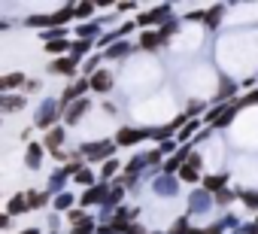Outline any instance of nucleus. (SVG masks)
<instances>
[{
    "mask_svg": "<svg viewBox=\"0 0 258 234\" xmlns=\"http://www.w3.org/2000/svg\"><path fill=\"white\" fill-rule=\"evenodd\" d=\"M146 137V131H137V128H121L118 134H115V143L118 146H134V143H140Z\"/></svg>",
    "mask_w": 258,
    "mask_h": 234,
    "instance_id": "f257e3e1",
    "label": "nucleus"
},
{
    "mask_svg": "<svg viewBox=\"0 0 258 234\" xmlns=\"http://www.w3.org/2000/svg\"><path fill=\"white\" fill-rule=\"evenodd\" d=\"M88 82H91V88H94L97 94H106V91L112 88V76H109V70H97Z\"/></svg>",
    "mask_w": 258,
    "mask_h": 234,
    "instance_id": "f03ea898",
    "label": "nucleus"
},
{
    "mask_svg": "<svg viewBox=\"0 0 258 234\" xmlns=\"http://www.w3.org/2000/svg\"><path fill=\"white\" fill-rule=\"evenodd\" d=\"M52 73H61V76H73V73H76V58L70 55V58H61V61H55V64H52Z\"/></svg>",
    "mask_w": 258,
    "mask_h": 234,
    "instance_id": "7ed1b4c3",
    "label": "nucleus"
},
{
    "mask_svg": "<svg viewBox=\"0 0 258 234\" xmlns=\"http://www.w3.org/2000/svg\"><path fill=\"white\" fill-rule=\"evenodd\" d=\"M85 88H91V82H85V79H82V82H76V85H67V88H64V97H61V103L67 106V103H70V100H76V97H79Z\"/></svg>",
    "mask_w": 258,
    "mask_h": 234,
    "instance_id": "20e7f679",
    "label": "nucleus"
},
{
    "mask_svg": "<svg viewBox=\"0 0 258 234\" xmlns=\"http://www.w3.org/2000/svg\"><path fill=\"white\" fill-rule=\"evenodd\" d=\"M161 40H164L161 34H155V31H149V34H143V37H140V49H146V52H152V49H158V46H161Z\"/></svg>",
    "mask_w": 258,
    "mask_h": 234,
    "instance_id": "39448f33",
    "label": "nucleus"
},
{
    "mask_svg": "<svg viewBox=\"0 0 258 234\" xmlns=\"http://www.w3.org/2000/svg\"><path fill=\"white\" fill-rule=\"evenodd\" d=\"M85 152H88L91 158H106V161H109V155H112V143H97V146H85Z\"/></svg>",
    "mask_w": 258,
    "mask_h": 234,
    "instance_id": "423d86ee",
    "label": "nucleus"
},
{
    "mask_svg": "<svg viewBox=\"0 0 258 234\" xmlns=\"http://www.w3.org/2000/svg\"><path fill=\"white\" fill-rule=\"evenodd\" d=\"M64 143V131L61 128H52L49 134H46V149H52V152H58V146Z\"/></svg>",
    "mask_w": 258,
    "mask_h": 234,
    "instance_id": "0eeeda50",
    "label": "nucleus"
},
{
    "mask_svg": "<svg viewBox=\"0 0 258 234\" xmlns=\"http://www.w3.org/2000/svg\"><path fill=\"white\" fill-rule=\"evenodd\" d=\"M52 115H55V106H52V103H46V106L40 109V115H37V128H49V125L55 122Z\"/></svg>",
    "mask_w": 258,
    "mask_h": 234,
    "instance_id": "6e6552de",
    "label": "nucleus"
},
{
    "mask_svg": "<svg viewBox=\"0 0 258 234\" xmlns=\"http://www.w3.org/2000/svg\"><path fill=\"white\" fill-rule=\"evenodd\" d=\"M85 109H88V100H79L76 106H70V109H67V115H64V119H67V125H73V122H79V115H82Z\"/></svg>",
    "mask_w": 258,
    "mask_h": 234,
    "instance_id": "1a4fd4ad",
    "label": "nucleus"
},
{
    "mask_svg": "<svg viewBox=\"0 0 258 234\" xmlns=\"http://www.w3.org/2000/svg\"><path fill=\"white\" fill-rule=\"evenodd\" d=\"M85 204H100V201H106V186H97V189H91L85 198H82Z\"/></svg>",
    "mask_w": 258,
    "mask_h": 234,
    "instance_id": "9d476101",
    "label": "nucleus"
},
{
    "mask_svg": "<svg viewBox=\"0 0 258 234\" xmlns=\"http://www.w3.org/2000/svg\"><path fill=\"white\" fill-rule=\"evenodd\" d=\"M28 207H31V204H28V198H25V195H16V198L10 201V207H7V210H10V216H16V213H22V210H28Z\"/></svg>",
    "mask_w": 258,
    "mask_h": 234,
    "instance_id": "9b49d317",
    "label": "nucleus"
},
{
    "mask_svg": "<svg viewBox=\"0 0 258 234\" xmlns=\"http://www.w3.org/2000/svg\"><path fill=\"white\" fill-rule=\"evenodd\" d=\"M22 82H25V76H22V73H10V76L0 79V88L10 91V88H16V85H22Z\"/></svg>",
    "mask_w": 258,
    "mask_h": 234,
    "instance_id": "f8f14e48",
    "label": "nucleus"
},
{
    "mask_svg": "<svg viewBox=\"0 0 258 234\" xmlns=\"http://www.w3.org/2000/svg\"><path fill=\"white\" fill-rule=\"evenodd\" d=\"M40 158H43V149H40L37 143H31V146H28V164H31V167H40Z\"/></svg>",
    "mask_w": 258,
    "mask_h": 234,
    "instance_id": "ddd939ff",
    "label": "nucleus"
},
{
    "mask_svg": "<svg viewBox=\"0 0 258 234\" xmlns=\"http://www.w3.org/2000/svg\"><path fill=\"white\" fill-rule=\"evenodd\" d=\"M164 13H167V10H155V13H143V16L137 19V25H143V28H146V25H152V22H155L158 16H164Z\"/></svg>",
    "mask_w": 258,
    "mask_h": 234,
    "instance_id": "4468645a",
    "label": "nucleus"
},
{
    "mask_svg": "<svg viewBox=\"0 0 258 234\" xmlns=\"http://www.w3.org/2000/svg\"><path fill=\"white\" fill-rule=\"evenodd\" d=\"M67 46H70L67 40H52V43H46V52H52V55H61Z\"/></svg>",
    "mask_w": 258,
    "mask_h": 234,
    "instance_id": "2eb2a0df",
    "label": "nucleus"
},
{
    "mask_svg": "<svg viewBox=\"0 0 258 234\" xmlns=\"http://www.w3.org/2000/svg\"><path fill=\"white\" fill-rule=\"evenodd\" d=\"M0 106H4L7 112L10 109H19V106H25V97H4V103H0Z\"/></svg>",
    "mask_w": 258,
    "mask_h": 234,
    "instance_id": "dca6fc26",
    "label": "nucleus"
},
{
    "mask_svg": "<svg viewBox=\"0 0 258 234\" xmlns=\"http://www.w3.org/2000/svg\"><path fill=\"white\" fill-rule=\"evenodd\" d=\"M219 22H222V7H213V10L207 13V25H210V28H216Z\"/></svg>",
    "mask_w": 258,
    "mask_h": 234,
    "instance_id": "f3484780",
    "label": "nucleus"
},
{
    "mask_svg": "<svg viewBox=\"0 0 258 234\" xmlns=\"http://www.w3.org/2000/svg\"><path fill=\"white\" fill-rule=\"evenodd\" d=\"M222 186H225V177H207V189H210V192H216V195H219V192H222Z\"/></svg>",
    "mask_w": 258,
    "mask_h": 234,
    "instance_id": "a211bd4d",
    "label": "nucleus"
},
{
    "mask_svg": "<svg viewBox=\"0 0 258 234\" xmlns=\"http://www.w3.org/2000/svg\"><path fill=\"white\" fill-rule=\"evenodd\" d=\"M179 177H182V180H185V183H195V180H198V167H191V164H185V167H182V173H179Z\"/></svg>",
    "mask_w": 258,
    "mask_h": 234,
    "instance_id": "6ab92c4d",
    "label": "nucleus"
},
{
    "mask_svg": "<svg viewBox=\"0 0 258 234\" xmlns=\"http://www.w3.org/2000/svg\"><path fill=\"white\" fill-rule=\"evenodd\" d=\"M88 49H91V43H88V40H79V43H76V46H73V52H70V55H73V58H76V55H85V52H88Z\"/></svg>",
    "mask_w": 258,
    "mask_h": 234,
    "instance_id": "aec40b11",
    "label": "nucleus"
},
{
    "mask_svg": "<svg viewBox=\"0 0 258 234\" xmlns=\"http://www.w3.org/2000/svg\"><path fill=\"white\" fill-rule=\"evenodd\" d=\"M67 219H70V222H79V225H82V222H85L88 216H85L82 210H70V213H67Z\"/></svg>",
    "mask_w": 258,
    "mask_h": 234,
    "instance_id": "412c9836",
    "label": "nucleus"
},
{
    "mask_svg": "<svg viewBox=\"0 0 258 234\" xmlns=\"http://www.w3.org/2000/svg\"><path fill=\"white\" fill-rule=\"evenodd\" d=\"M240 198H243V204H249V207H258V195H249V192H240Z\"/></svg>",
    "mask_w": 258,
    "mask_h": 234,
    "instance_id": "4be33fe9",
    "label": "nucleus"
},
{
    "mask_svg": "<svg viewBox=\"0 0 258 234\" xmlns=\"http://www.w3.org/2000/svg\"><path fill=\"white\" fill-rule=\"evenodd\" d=\"M115 170H118V164H115V161H112V158H109V161H106V164H103V177H112V173H115Z\"/></svg>",
    "mask_w": 258,
    "mask_h": 234,
    "instance_id": "5701e85b",
    "label": "nucleus"
},
{
    "mask_svg": "<svg viewBox=\"0 0 258 234\" xmlns=\"http://www.w3.org/2000/svg\"><path fill=\"white\" fill-rule=\"evenodd\" d=\"M28 204L31 207H40V204H46V195H28Z\"/></svg>",
    "mask_w": 258,
    "mask_h": 234,
    "instance_id": "b1692460",
    "label": "nucleus"
},
{
    "mask_svg": "<svg viewBox=\"0 0 258 234\" xmlns=\"http://www.w3.org/2000/svg\"><path fill=\"white\" fill-rule=\"evenodd\" d=\"M70 234H91V222H82V225H76Z\"/></svg>",
    "mask_w": 258,
    "mask_h": 234,
    "instance_id": "393cba45",
    "label": "nucleus"
},
{
    "mask_svg": "<svg viewBox=\"0 0 258 234\" xmlns=\"http://www.w3.org/2000/svg\"><path fill=\"white\" fill-rule=\"evenodd\" d=\"M91 180H94L91 170H79V173H76V183H91Z\"/></svg>",
    "mask_w": 258,
    "mask_h": 234,
    "instance_id": "a878e982",
    "label": "nucleus"
},
{
    "mask_svg": "<svg viewBox=\"0 0 258 234\" xmlns=\"http://www.w3.org/2000/svg\"><path fill=\"white\" fill-rule=\"evenodd\" d=\"M179 161H182V155H176V158H170V161L164 164V170H167V173H170V170H176V164H179Z\"/></svg>",
    "mask_w": 258,
    "mask_h": 234,
    "instance_id": "bb28decb",
    "label": "nucleus"
},
{
    "mask_svg": "<svg viewBox=\"0 0 258 234\" xmlns=\"http://www.w3.org/2000/svg\"><path fill=\"white\" fill-rule=\"evenodd\" d=\"M91 13V4H82V7H76V16L82 19V16H88Z\"/></svg>",
    "mask_w": 258,
    "mask_h": 234,
    "instance_id": "cd10ccee",
    "label": "nucleus"
},
{
    "mask_svg": "<svg viewBox=\"0 0 258 234\" xmlns=\"http://www.w3.org/2000/svg\"><path fill=\"white\" fill-rule=\"evenodd\" d=\"M195 131H198V122H188L185 131H182V137H188V134H195Z\"/></svg>",
    "mask_w": 258,
    "mask_h": 234,
    "instance_id": "c85d7f7f",
    "label": "nucleus"
},
{
    "mask_svg": "<svg viewBox=\"0 0 258 234\" xmlns=\"http://www.w3.org/2000/svg\"><path fill=\"white\" fill-rule=\"evenodd\" d=\"M216 198H219V201H222V204H228V201H234V195H231V192H219V195H216Z\"/></svg>",
    "mask_w": 258,
    "mask_h": 234,
    "instance_id": "c756f323",
    "label": "nucleus"
},
{
    "mask_svg": "<svg viewBox=\"0 0 258 234\" xmlns=\"http://www.w3.org/2000/svg\"><path fill=\"white\" fill-rule=\"evenodd\" d=\"M70 201H73V195H61L58 198V207H70Z\"/></svg>",
    "mask_w": 258,
    "mask_h": 234,
    "instance_id": "7c9ffc66",
    "label": "nucleus"
},
{
    "mask_svg": "<svg viewBox=\"0 0 258 234\" xmlns=\"http://www.w3.org/2000/svg\"><path fill=\"white\" fill-rule=\"evenodd\" d=\"M127 234H143V228H137V225H134L131 231H127Z\"/></svg>",
    "mask_w": 258,
    "mask_h": 234,
    "instance_id": "2f4dec72",
    "label": "nucleus"
},
{
    "mask_svg": "<svg viewBox=\"0 0 258 234\" xmlns=\"http://www.w3.org/2000/svg\"><path fill=\"white\" fill-rule=\"evenodd\" d=\"M19 234H37V231H34V228H28V231H19Z\"/></svg>",
    "mask_w": 258,
    "mask_h": 234,
    "instance_id": "473e14b6",
    "label": "nucleus"
}]
</instances>
